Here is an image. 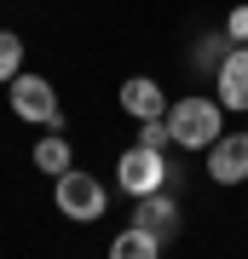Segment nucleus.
I'll return each mask as SVG.
<instances>
[{"mask_svg": "<svg viewBox=\"0 0 248 259\" xmlns=\"http://www.w3.org/2000/svg\"><path fill=\"white\" fill-rule=\"evenodd\" d=\"M167 127H173L179 150H208L225 133V104L208 98V93H185V98L167 104Z\"/></svg>", "mask_w": 248, "mask_h": 259, "instance_id": "f257e3e1", "label": "nucleus"}, {"mask_svg": "<svg viewBox=\"0 0 248 259\" xmlns=\"http://www.w3.org/2000/svg\"><path fill=\"white\" fill-rule=\"evenodd\" d=\"M52 207L64 213L69 225H98L104 207H110V185H104L98 173H81V167H69V173L52 179Z\"/></svg>", "mask_w": 248, "mask_h": 259, "instance_id": "f03ea898", "label": "nucleus"}, {"mask_svg": "<svg viewBox=\"0 0 248 259\" xmlns=\"http://www.w3.org/2000/svg\"><path fill=\"white\" fill-rule=\"evenodd\" d=\"M6 104H12L18 121H29V127H46V133L64 127V104H58V87L46 81V75H12L6 81Z\"/></svg>", "mask_w": 248, "mask_h": 259, "instance_id": "7ed1b4c3", "label": "nucleus"}, {"mask_svg": "<svg viewBox=\"0 0 248 259\" xmlns=\"http://www.w3.org/2000/svg\"><path fill=\"white\" fill-rule=\"evenodd\" d=\"M173 185V167H167V150H150V144H133L116 156V190L127 196H150V190H167Z\"/></svg>", "mask_w": 248, "mask_h": 259, "instance_id": "20e7f679", "label": "nucleus"}, {"mask_svg": "<svg viewBox=\"0 0 248 259\" xmlns=\"http://www.w3.org/2000/svg\"><path fill=\"white\" fill-rule=\"evenodd\" d=\"M202 156H208L214 185H248V127H225Z\"/></svg>", "mask_w": 248, "mask_h": 259, "instance_id": "39448f33", "label": "nucleus"}, {"mask_svg": "<svg viewBox=\"0 0 248 259\" xmlns=\"http://www.w3.org/2000/svg\"><path fill=\"white\" fill-rule=\"evenodd\" d=\"M179 219H185V207H179L173 185H167V190H150V196H133V225L156 231V236H162V248H173V236H179Z\"/></svg>", "mask_w": 248, "mask_h": 259, "instance_id": "423d86ee", "label": "nucleus"}, {"mask_svg": "<svg viewBox=\"0 0 248 259\" xmlns=\"http://www.w3.org/2000/svg\"><path fill=\"white\" fill-rule=\"evenodd\" d=\"M208 81H214V98H220L225 110L242 115V110H248V47H231L220 64H214Z\"/></svg>", "mask_w": 248, "mask_h": 259, "instance_id": "0eeeda50", "label": "nucleus"}, {"mask_svg": "<svg viewBox=\"0 0 248 259\" xmlns=\"http://www.w3.org/2000/svg\"><path fill=\"white\" fill-rule=\"evenodd\" d=\"M116 104H121L133 121H150V115H167V104H173V98H167L162 81H150V75H127L121 93H116Z\"/></svg>", "mask_w": 248, "mask_h": 259, "instance_id": "6e6552de", "label": "nucleus"}, {"mask_svg": "<svg viewBox=\"0 0 248 259\" xmlns=\"http://www.w3.org/2000/svg\"><path fill=\"white\" fill-rule=\"evenodd\" d=\"M29 161H35L41 167V173H69V167H75V150H69V139H64V133H41V139H35V150H29Z\"/></svg>", "mask_w": 248, "mask_h": 259, "instance_id": "1a4fd4ad", "label": "nucleus"}, {"mask_svg": "<svg viewBox=\"0 0 248 259\" xmlns=\"http://www.w3.org/2000/svg\"><path fill=\"white\" fill-rule=\"evenodd\" d=\"M110 253H116V259H156V253H167V248H162V236H156V231H145V225H127V231L110 242Z\"/></svg>", "mask_w": 248, "mask_h": 259, "instance_id": "9d476101", "label": "nucleus"}, {"mask_svg": "<svg viewBox=\"0 0 248 259\" xmlns=\"http://www.w3.org/2000/svg\"><path fill=\"white\" fill-rule=\"evenodd\" d=\"M225 52H231V35H225V29H214V35H202V40H196V52H191V64L202 69V75H214V64H220Z\"/></svg>", "mask_w": 248, "mask_h": 259, "instance_id": "9b49d317", "label": "nucleus"}, {"mask_svg": "<svg viewBox=\"0 0 248 259\" xmlns=\"http://www.w3.org/2000/svg\"><path fill=\"white\" fill-rule=\"evenodd\" d=\"M12 75H23V35L0 29V81H12Z\"/></svg>", "mask_w": 248, "mask_h": 259, "instance_id": "f8f14e48", "label": "nucleus"}, {"mask_svg": "<svg viewBox=\"0 0 248 259\" xmlns=\"http://www.w3.org/2000/svg\"><path fill=\"white\" fill-rule=\"evenodd\" d=\"M138 144H150V150H167V144H173V127H167V115L138 121Z\"/></svg>", "mask_w": 248, "mask_h": 259, "instance_id": "ddd939ff", "label": "nucleus"}, {"mask_svg": "<svg viewBox=\"0 0 248 259\" xmlns=\"http://www.w3.org/2000/svg\"><path fill=\"white\" fill-rule=\"evenodd\" d=\"M225 35H231V47H248V0L225 12Z\"/></svg>", "mask_w": 248, "mask_h": 259, "instance_id": "4468645a", "label": "nucleus"}]
</instances>
